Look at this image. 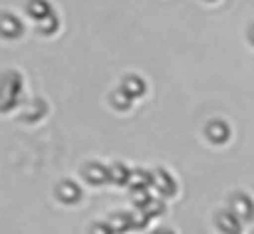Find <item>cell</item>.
Segmentation results:
<instances>
[{
	"label": "cell",
	"instance_id": "cell-5",
	"mask_svg": "<svg viewBox=\"0 0 254 234\" xmlns=\"http://www.w3.org/2000/svg\"><path fill=\"white\" fill-rule=\"evenodd\" d=\"M215 225H217V230L222 234H240L242 232V222L227 210V212H220L217 217H215Z\"/></svg>",
	"mask_w": 254,
	"mask_h": 234
},
{
	"label": "cell",
	"instance_id": "cell-11",
	"mask_svg": "<svg viewBox=\"0 0 254 234\" xmlns=\"http://www.w3.org/2000/svg\"><path fill=\"white\" fill-rule=\"evenodd\" d=\"M109 227L114 230V234L133 230V227H131V215H126V212H114V215L109 217Z\"/></svg>",
	"mask_w": 254,
	"mask_h": 234
},
{
	"label": "cell",
	"instance_id": "cell-7",
	"mask_svg": "<svg viewBox=\"0 0 254 234\" xmlns=\"http://www.w3.org/2000/svg\"><path fill=\"white\" fill-rule=\"evenodd\" d=\"M121 91L128 94L131 99H138V96L146 94V81L141 77H136V74H128V77L121 81Z\"/></svg>",
	"mask_w": 254,
	"mask_h": 234
},
{
	"label": "cell",
	"instance_id": "cell-13",
	"mask_svg": "<svg viewBox=\"0 0 254 234\" xmlns=\"http://www.w3.org/2000/svg\"><path fill=\"white\" fill-rule=\"evenodd\" d=\"M111 104H114V109L128 111V109H131V104H133V99H131L128 94H124V91L119 89V91H114V94H111Z\"/></svg>",
	"mask_w": 254,
	"mask_h": 234
},
{
	"label": "cell",
	"instance_id": "cell-18",
	"mask_svg": "<svg viewBox=\"0 0 254 234\" xmlns=\"http://www.w3.org/2000/svg\"><path fill=\"white\" fill-rule=\"evenodd\" d=\"M250 40H252V45H254V27L250 30Z\"/></svg>",
	"mask_w": 254,
	"mask_h": 234
},
{
	"label": "cell",
	"instance_id": "cell-9",
	"mask_svg": "<svg viewBox=\"0 0 254 234\" xmlns=\"http://www.w3.org/2000/svg\"><path fill=\"white\" fill-rule=\"evenodd\" d=\"M153 185L158 187V192H161L163 197H170V195L175 192V180L170 177V173H166V170H158V173L153 175Z\"/></svg>",
	"mask_w": 254,
	"mask_h": 234
},
{
	"label": "cell",
	"instance_id": "cell-8",
	"mask_svg": "<svg viewBox=\"0 0 254 234\" xmlns=\"http://www.w3.org/2000/svg\"><path fill=\"white\" fill-rule=\"evenodd\" d=\"M84 177L91 182V185H101L109 180V168L99 165V163H89L84 168Z\"/></svg>",
	"mask_w": 254,
	"mask_h": 234
},
{
	"label": "cell",
	"instance_id": "cell-17",
	"mask_svg": "<svg viewBox=\"0 0 254 234\" xmlns=\"http://www.w3.org/2000/svg\"><path fill=\"white\" fill-rule=\"evenodd\" d=\"M153 234H175V232H173V230H156Z\"/></svg>",
	"mask_w": 254,
	"mask_h": 234
},
{
	"label": "cell",
	"instance_id": "cell-6",
	"mask_svg": "<svg viewBox=\"0 0 254 234\" xmlns=\"http://www.w3.org/2000/svg\"><path fill=\"white\" fill-rule=\"evenodd\" d=\"M205 136L210 138V143H227L230 138V126L225 121H210L205 128Z\"/></svg>",
	"mask_w": 254,
	"mask_h": 234
},
{
	"label": "cell",
	"instance_id": "cell-1",
	"mask_svg": "<svg viewBox=\"0 0 254 234\" xmlns=\"http://www.w3.org/2000/svg\"><path fill=\"white\" fill-rule=\"evenodd\" d=\"M22 96V79L15 72H7L0 79V111H10L20 104Z\"/></svg>",
	"mask_w": 254,
	"mask_h": 234
},
{
	"label": "cell",
	"instance_id": "cell-4",
	"mask_svg": "<svg viewBox=\"0 0 254 234\" xmlns=\"http://www.w3.org/2000/svg\"><path fill=\"white\" fill-rule=\"evenodd\" d=\"M0 35L7 37V40L20 37V35H22V22H20L15 15H10V12L0 15Z\"/></svg>",
	"mask_w": 254,
	"mask_h": 234
},
{
	"label": "cell",
	"instance_id": "cell-16",
	"mask_svg": "<svg viewBox=\"0 0 254 234\" xmlns=\"http://www.w3.org/2000/svg\"><path fill=\"white\" fill-rule=\"evenodd\" d=\"M89 234H114V230L109 227V222H96L89 227Z\"/></svg>",
	"mask_w": 254,
	"mask_h": 234
},
{
	"label": "cell",
	"instance_id": "cell-14",
	"mask_svg": "<svg viewBox=\"0 0 254 234\" xmlns=\"http://www.w3.org/2000/svg\"><path fill=\"white\" fill-rule=\"evenodd\" d=\"M128 177H131V173H128L126 165H111L109 168V180H114V182H128Z\"/></svg>",
	"mask_w": 254,
	"mask_h": 234
},
{
	"label": "cell",
	"instance_id": "cell-10",
	"mask_svg": "<svg viewBox=\"0 0 254 234\" xmlns=\"http://www.w3.org/2000/svg\"><path fill=\"white\" fill-rule=\"evenodd\" d=\"M27 12H30V17L32 20H45L47 15H52V5L47 2V0H30L27 2Z\"/></svg>",
	"mask_w": 254,
	"mask_h": 234
},
{
	"label": "cell",
	"instance_id": "cell-15",
	"mask_svg": "<svg viewBox=\"0 0 254 234\" xmlns=\"http://www.w3.org/2000/svg\"><path fill=\"white\" fill-rule=\"evenodd\" d=\"M57 27H60V22H57L55 12H52V15H47L45 20H40V22H37V30H40L42 35H52V32H57Z\"/></svg>",
	"mask_w": 254,
	"mask_h": 234
},
{
	"label": "cell",
	"instance_id": "cell-2",
	"mask_svg": "<svg viewBox=\"0 0 254 234\" xmlns=\"http://www.w3.org/2000/svg\"><path fill=\"white\" fill-rule=\"evenodd\" d=\"M230 212H232L240 222H252L254 220V202L245 195V192H237V195L230 200Z\"/></svg>",
	"mask_w": 254,
	"mask_h": 234
},
{
	"label": "cell",
	"instance_id": "cell-3",
	"mask_svg": "<svg viewBox=\"0 0 254 234\" xmlns=\"http://www.w3.org/2000/svg\"><path fill=\"white\" fill-rule=\"evenodd\" d=\"M57 200H62L64 205H77V202L82 200V190H79V185L72 182V180L60 182V185H57Z\"/></svg>",
	"mask_w": 254,
	"mask_h": 234
},
{
	"label": "cell",
	"instance_id": "cell-12",
	"mask_svg": "<svg viewBox=\"0 0 254 234\" xmlns=\"http://www.w3.org/2000/svg\"><path fill=\"white\" fill-rule=\"evenodd\" d=\"M45 111H47L45 101H42V99H32V101L27 104V109L22 111V118H25V121H40V118L45 116Z\"/></svg>",
	"mask_w": 254,
	"mask_h": 234
},
{
	"label": "cell",
	"instance_id": "cell-19",
	"mask_svg": "<svg viewBox=\"0 0 254 234\" xmlns=\"http://www.w3.org/2000/svg\"><path fill=\"white\" fill-rule=\"evenodd\" d=\"M210 2H212V0H210Z\"/></svg>",
	"mask_w": 254,
	"mask_h": 234
}]
</instances>
